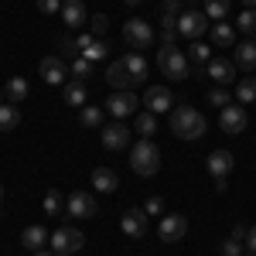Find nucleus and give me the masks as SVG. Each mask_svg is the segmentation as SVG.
<instances>
[{
    "instance_id": "f257e3e1",
    "label": "nucleus",
    "mask_w": 256,
    "mask_h": 256,
    "mask_svg": "<svg viewBox=\"0 0 256 256\" xmlns=\"http://www.w3.org/2000/svg\"><path fill=\"white\" fill-rule=\"evenodd\" d=\"M171 130L181 140H198L208 130V123H205V116L198 113L195 106H174L171 110Z\"/></svg>"
},
{
    "instance_id": "f03ea898",
    "label": "nucleus",
    "mask_w": 256,
    "mask_h": 256,
    "mask_svg": "<svg viewBox=\"0 0 256 256\" xmlns=\"http://www.w3.org/2000/svg\"><path fill=\"white\" fill-rule=\"evenodd\" d=\"M130 168H134L140 178L158 174V168H160V150L154 147V140H150V137H144L140 144H134V150H130Z\"/></svg>"
},
{
    "instance_id": "7ed1b4c3",
    "label": "nucleus",
    "mask_w": 256,
    "mask_h": 256,
    "mask_svg": "<svg viewBox=\"0 0 256 256\" xmlns=\"http://www.w3.org/2000/svg\"><path fill=\"white\" fill-rule=\"evenodd\" d=\"M158 68L168 76V79H174V82L188 79V55H181L174 44H168V48L158 52Z\"/></svg>"
},
{
    "instance_id": "20e7f679",
    "label": "nucleus",
    "mask_w": 256,
    "mask_h": 256,
    "mask_svg": "<svg viewBox=\"0 0 256 256\" xmlns=\"http://www.w3.org/2000/svg\"><path fill=\"white\" fill-rule=\"evenodd\" d=\"M82 246H86V236L79 229H72V226H62L58 232H52V253L55 256H72V253H79Z\"/></svg>"
},
{
    "instance_id": "39448f33",
    "label": "nucleus",
    "mask_w": 256,
    "mask_h": 256,
    "mask_svg": "<svg viewBox=\"0 0 256 256\" xmlns=\"http://www.w3.org/2000/svg\"><path fill=\"white\" fill-rule=\"evenodd\" d=\"M205 31H208V18H205L198 7L195 10H181V18H178V34H181V38L198 41Z\"/></svg>"
},
{
    "instance_id": "423d86ee",
    "label": "nucleus",
    "mask_w": 256,
    "mask_h": 256,
    "mask_svg": "<svg viewBox=\"0 0 256 256\" xmlns=\"http://www.w3.org/2000/svg\"><path fill=\"white\" fill-rule=\"evenodd\" d=\"M123 41H126L130 48H147V44L154 41V28L144 18H130L123 24Z\"/></svg>"
},
{
    "instance_id": "0eeeda50",
    "label": "nucleus",
    "mask_w": 256,
    "mask_h": 256,
    "mask_svg": "<svg viewBox=\"0 0 256 256\" xmlns=\"http://www.w3.org/2000/svg\"><path fill=\"white\" fill-rule=\"evenodd\" d=\"M246 123H250V113H246V106H226V110H218V126L226 130V134H242L246 130Z\"/></svg>"
},
{
    "instance_id": "6e6552de",
    "label": "nucleus",
    "mask_w": 256,
    "mask_h": 256,
    "mask_svg": "<svg viewBox=\"0 0 256 256\" xmlns=\"http://www.w3.org/2000/svg\"><path fill=\"white\" fill-rule=\"evenodd\" d=\"M65 212L76 216V218H92L99 212V205H96V198L89 195V192H72L68 202H65Z\"/></svg>"
},
{
    "instance_id": "1a4fd4ad",
    "label": "nucleus",
    "mask_w": 256,
    "mask_h": 256,
    "mask_svg": "<svg viewBox=\"0 0 256 256\" xmlns=\"http://www.w3.org/2000/svg\"><path fill=\"white\" fill-rule=\"evenodd\" d=\"M41 79L48 82V86H65V76H68V62L62 58V55H48V58H41Z\"/></svg>"
},
{
    "instance_id": "9d476101",
    "label": "nucleus",
    "mask_w": 256,
    "mask_h": 256,
    "mask_svg": "<svg viewBox=\"0 0 256 256\" xmlns=\"http://www.w3.org/2000/svg\"><path fill=\"white\" fill-rule=\"evenodd\" d=\"M137 106H140V99L130 92V89H123V92H113V96L106 99V110L113 113L116 120H123V116H134L137 113Z\"/></svg>"
},
{
    "instance_id": "9b49d317",
    "label": "nucleus",
    "mask_w": 256,
    "mask_h": 256,
    "mask_svg": "<svg viewBox=\"0 0 256 256\" xmlns=\"http://www.w3.org/2000/svg\"><path fill=\"white\" fill-rule=\"evenodd\" d=\"M120 229H123V236H130V239H144L147 236V212L144 208H126L123 218H120Z\"/></svg>"
},
{
    "instance_id": "f8f14e48",
    "label": "nucleus",
    "mask_w": 256,
    "mask_h": 256,
    "mask_svg": "<svg viewBox=\"0 0 256 256\" xmlns=\"http://www.w3.org/2000/svg\"><path fill=\"white\" fill-rule=\"evenodd\" d=\"M144 102H147V110H150L154 116H158V113H168V110H174V96H171L168 86H147Z\"/></svg>"
},
{
    "instance_id": "ddd939ff",
    "label": "nucleus",
    "mask_w": 256,
    "mask_h": 256,
    "mask_svg": "<svg viewBox=\"0 0 256 256\" xmlns=\"http://www.w3.org/2000/svg\"><path fill=\"white\" fill-rule=\"evenodd\" d=\"M184 232H188V218L178 216V212L164 216V218H160V226H158V236L164 239V242H178V239H184Z\"/></svg>"
},
{
    "instance_id": "4468645a",
    "label": "nucleus",
    "mask_w": 256,
    "mask_h": 256,
    "mask_svg": "<svg viewBox=\"0 0 256 256\" xmlns=\"http://www.w3.org/2000/svg\"><path fill=\"white\" fill-rule=\"evenodd\" d=\"M126 144H130V126H126L123 120L102 126V147H106V150H123Z\"/></svg>"
},
{
    "instance_id": "2eb2a0df",
    "label": "nucleus",
    "mask_w": 256,
    "mask_h": 256,
    "mask_svg": "<svg viewBox=\"0 0 256 256\" xmlns=\"http://www.w3.org/2000/svg\"><path fill=\"white\" fill-rule=\"evenodd\" d=\"M205 76L216 82V86H229V82L236 79V62H229V58H212L208 65H205Z\"/></svg>"
},
{
    "instance_id": "dca6fc26",
    "label": "nucleus",
    "mask_w": 256,
    "mask_h": 256,
    "mask_svg": "<svg viewBox=\"0 0 256 256\" xmlns=\"http://www.w3.org/2000/svg\"><path fill=\"white\" fill-rule=\"evenodd\" d=\"M76 44H79V55L89 62H99L110 55V44L106 41H92V34H82V38H76Z\"/></svg>"
},
{
    "instance_id": "f3484780",
    "label": "nucleus",
    "mask_w": 256,
    "mask_h": 256,
    "mask_svg": "<svg viewBox=\"0 0 256 256\" xmlns=\"http://www.w3.org/2000/svg\"><path fill=\"white\" fill-rule=\"evenodd\" d=\"M232 154L229 150H212L208 154V174L216 178V181H222V178H229V171H232Z\"/></svg>"
},
{
    "instance_id": "a211bd4d",
    "label": "nucleus",
    "mask_w": 256,
    "mask_h": 256,
    "mask_svg": "<svg viewBox=\"0 0 256 256\" xmlns=\"http://www.w3.org/2000/svg\"><path fill=\"white\" fill-rule=\"evenodd\" d=\"M62 20H65V28H82L89 14H86V4L82 0H65L62 4Z\"/></svg>"
},
{
    "instance_id": "6ab92c4d",
    "label": "nucleus",
    "mask_w": 256,
    "mask_h": 256,
    "mask_svg": "<svg viewBox=\"0 0 256 256\" xmlns=\"http://www.w3.org/2000/svg\"><path fill=\"white\" fill-rule=\"evenodd\" d=\"M106 82H110L116 92H123V89H134V79H130V72H126L123 58H116L110 68H106Z\"/></svg>"
},
{
    "instance_id": "aec40b11",
    "label": "nucleus",
    "mask_w": 256,
    "mask_h": 256,
    "mask_svg": "<svg viewBox=\"0 0 256 256\" xmlns=\"http://www.w3.org/2000/svg\"><path fill=\"white\" fill-rule=\"evenodd\" d=\"M236 68H242L246 76H253V72H256V44H253V41L236 44Z\"/></svg>"
},
{
    "instance_id": "412c9836",
    "label": "nucleus",
    "mask_w": 256,
    "mask_h": 256,
    "mask_svg": "<svg viewBox=\"0 0 256 256\" xmlns=\"http://www.w3.org/2000/svg\"><path fill=\"white\" fill-rule=\"evenodd\" d=\"M92 188L102 192V195H113V192L120 188V178L113 174L110 168H96V171H92Z\"/></svg>"
},
{
    "instance_id": "4be33fe9",
    "label": "nucleus",
    "mask_w": 256,
    "mask_h": 256,
    "mask_svg": "<svg viewBox=\"0 0 256 256\" xmlns=\"http://www.w3.org/2000/svg\"><path fill=\"white\" fill-rule=\"evenodd\" d=\"M123 65H126V72H130L134 86L147 82V62H144V55H140V52H130V55H123Z\"/></svg>"
},
{
    "instance_id": "5701e85b",
    "label": "nucleus",
    "mask_w": 256,
    "mask_h": 256,
    "mask_svg": "<svg viewBox=\"0 0 256 256\" xmlns=\"http://www.w3.org/2000/svg\"><path fill=\"white\" fill-rule=\"evenodd\" d=\"M212 41L218 48H236V28L229 20H216L212 24Z\"/></svg>"
},
{
    "instance_id": "b1692460",
    "label": "nucleus",
    "mask_w": 256,
    "mask_h": 256,
    "mask_svg": "<svg viewBox=\"0 0 256 256\" xmlns=\"http://www.w3.org/2000/svg\"><path fill=\"white\" fill-rule=\"evenodd\" d=\"M44 242H48V232H44L41 226H28V229L20 232V246H24V250H31V253L41 250Z\"/></svg>"
},
{
    "instance_id": "393cba45",
    "label": "nucleus",
    "mask_w": 256,
    "mask_h": 256,
    "mask_svg": "<svg viewBox=\"0 0 256 256\" xmlns=\"http://www.w3.org/2000/svg\"><path fill=\"white\" fill-rule=\"evenodd\" d=\"M86 99H89V92H86V82H65V102H68V106H86Z\"/></svg>"
},
{
    "instance_id": "a878e982",
    "label": "nucleus",
    "mask_w": 256,
    "mask_h": 256,
    "mask_svg": "<svg viewBox=\"0 0 256 256\" xmlns=\"http://www.w3.org/2000/svg\"><path fill=\"white\" fill-rule=\"evenodd\" d=\"M20 123V113H18V106L14 102H4L0 106V134H7V130H14Z\"/></svg>"
},
{
    "instance_id": "bb28decb",
    "label": "nucleus",
    "mask_w": 256,
    "mask_h": 256,
    "mask_svg": "<svg viewBox=\"0 0 256 256\" xmlns=\"http://www.w3.org/2000/svg\"><path fill=\"white\" fill-rule=\"evenodd\" d=\"M236 99L239 102H256V76H242L236 82Z\"/></svg>"
},
{
    "instance_id": "cd10ccee",
    "label": "nucleus",
    "mask_w": 256,
    "mask_h": 256,
    "mask_svg": "<svg viewBox=\"0 0 256 256\" xmlns=\"http://www.w3.org/2000/svg\"><path fill=\"white\" fill-rule=\"evenodd\" d=\"M4 92H7V99H10V102H24V99H28V92H31V86L20 79V76H14V79L7 82V89H4Z\"/></svg>"
},
{
    "instance_id": "c85d7f7f",
    "label": "nucleus",
    "mask_w": 256,
    "mask_h": 256,
    "mask_svg": "<svg viewBox=\"0 0 256 256\" xmlns=\"http://www.w3.org/2000/svg\"><path fill=\"white\" fill-rule=\"evenodd\" d=\"M205 18L208 20H226L229 18V0H205Z\"/></svg>"
},
{
    "instance_id": "c756f323",
    "label": "nucleus",
    "mask_w": 256,
    "mask_h": 256,
    "mask_svg": "<svg viewBox=\"0 0 256 256\" xmlns=\"http://www.w3.org/2000/svg\"><path fill=\"white\" fill-rule=\"evenodd\" d=\"M134 130H137L140 137H154V134H158V120H154V113H150V110H147V113H140Z\"/></svg>"
},
{
    "instance_id": "7c9ffc66",
    "label": "nucleus",
    "mask_w": 256,
    "mask_h": 256,
    "mask_svg": "<svg viewBox=\"0 0 256 256\" xmlns=\"http://www.w3.org/2000/svg\"><path fill=\"white\" fill-rule=\"evenodd\" d=\"M188 58L195 62V65H208V62H212V48H208V44H202V41H192Z\"/></svg>"
},
{
    "instance_id": "2f4dec72",
    "label": "nucleus",
    "mask_w": 256,
    "mask_h": 256,
    "mask_svg": "<svg viewBox=\"0 0 256 256\" xmlns=\"http://www.w3.org/2000/svg\"><path fill=\"white\" fill-rule=\"evenodd\" d=\"M44 212H48V216H62V212H65V198H62V192L52 188V192L44 195Z\"/></svg>"
},
{
    "instance_id": "473e14b6",
    "label": "nucleus",
    "mask_w": 256,
    "mask_h": 256,
    "mask_svg": "<svg viewBox=\"0 0 256 256\" xmlns=\"http://www.w3.org/2000/svg\"><path fill=\"white\" fill-rule=\"evenodd\" d=\"M79 123L82 126H99V123H102V110H99V106H82Z\"/></svg>"
},
{
    "instance_id": "72a5a7b5",
    "label": "nucleus",
    "mask_w": 256,
    "mask_h": 256,
    "mask_svg": "<svg viewBox=\"0 0 256 256\" xmlns=\"http://www.w3.org/2000/svg\"><path fill=\"white\" fill-rule=\"evenodd\" d=\"M208 102H212V106H216V110H226V106H229V89H222V86H216V89H208Z\"/></svg>"
},
{
    "instance_id": "f704fd0d",
    "label": "nucleus",
    "mask_w": 256,
    "mask_h": 256,
    "mask_svg": "<svg viewBox=\"0 0 256 256\" xmlns=\"http://www.w3.org/2000/svg\"><path fill=\"white\" fill-rule=\"evenodd\" d=\"M236 28L242 34H256V10H242L239 20H236Z\"/></svg>"
},
{
    "instance_id": "c9c22d12",
    "label": "nucleus",
    "mask_w": 256,
    "mask_h": 256,
    "mask_svg": "<svg viewBox=\"0 0 256 256\" xmlns=\"http://www.w3.org/2000/svg\"><path fill=\"white\" fill-rule=\"evenodd\" d=\"M68 72H72V76H76V79H86V76H89V72H92V62L89 58H72V65H68Z\"/></svg>"
},
{
    "instance_id": "e433bc0d",
    "label": "nucleus",
    "mask_w": 256,
    "mask_h": 256,
    "mask_svg": "<svg viewBox=\"0 0 256 256\" xmlns=\"http://www.w3.org/2000/svg\"><path fill=\"white\" fill-rule=\"evenodd\" d=\"M222 256H242V239H226L222 242Z\"/></svg>"
},
{
    "instance_id": "4c0bfd02",
    "label": "nucleus",
    "mask_w": 256,
    "mask_h": 256,
    "mask_svg": "<svg viewBox=\"0 0 256 256\" xmlns=\"http://www.w3.org/2000/svg\"><path fill=\"white\" fill-rule=\"evenodd\" d=\"M58 48H62V55H65V62H68V58H76V55H79V44H76L72 38H58Z\"/></svg>"
},
{
    "instance_id": "58836bf2",
    "label": "nucleus",
    "mask_w": 256,
    "mask_h": 256,
    "mask_svg": "<svg viewBox=\"0 0 256 256\" xmlns=\"http://www.w3.org/2000/svg\"><path fill=\"white\" fill-rule=\"evenodd\" d=\"M144 212H147V216H160V212H164V198H160V195L147 198V205H144Z\"/></svg>"
},
{
    "instance_id": "ea45409f",
    "label": "nucleus",
    "mask_w": 256,
    "mask_h": 256,
    "mask_svg": "<svg viewBox=\"0 0 256 256\" xmlns=\"http://www.w3.org/2000/svg\"><path fill=\"white\" fill-rule=\"evenodd\" d=\"M41 14H62V0H38Z\"/></svg>"
},
{
    "instance_id": "a19ab883",
    "label": "nucleus",
    "mask_w": 256,
    "mask_h": 256,
    "mask_svg": "<svg viewBox=\"0 0 256 256\" xmlns=\"http://www.w3.org/2000/svg\"><path fill=\"white\" fill-rule=\"evenodd\" d=\"M89 24H92V31H96V34H102V31L110 28V18H106V14H92V20H89Z\"/></svg>"
},
{
    "instance_id": "79ce46f5",
    "label": "nucleus",
    "mask_w": 256,
    "mask_h": 256,
    "mask_svg": "<svg viewBox=\"0 0 256 256\" xmlns=\"http://www.w3.org/2000/svg\"><path fill=\"white\" fill-rule=\"evenodd\" d=\"M246 246H250V250H253V253H256V226H253V229H250V232H246Z\"/></svg>"
},
{
    "instance_id": "37998d69",
    "label": "nucleus",
    "mask_w": 256,
    "mask_h": 256,
    "mask_svg": "<svg viewBox=\"0 0 256 256\" xmlns=\"http://www.w3.org/2000/svg\"><path fill=\"white\" fill-rule=\"evenodd\" d=\"M246 4V10H256V0H242Z\"/></svg>"
},
{
    "instance_id": "c03bdc74",
    "label": "nucleus",
    "mask_w": 256,
    "mask_h": 256,
    "mask_svg": "<svg viewBox=\"0 0 256 256\" xmlns=\"http://www.w3.org/2000/svg\"><path fill=\"white\" fill-rule=\"evenodd\" d=\"M31 256H55V253H44V250H34Z\"/></svg>"
},
{
    "instance_id": "a18cd8bd",
    "label": "nucleus",
    "mask_w": 256,
    "mask_h": 256,
    "mask_svg": "<svg viewBox=\"0 0 256 256\" xmlns=\"http://www.w3.org/2000/svg\"><path fill=\"white\" fill-rule=\"evenodd\" d=\"M126 4H130V7H137V4H140V0H126Z\"/></svg>"
},
{
    "instance_id": "49530a36",
    "label": "nucleus",
    "mask_w": 256,
    "mask_h": 256,
    "mask_svg": "<svg viewBox=\"0 0 256 256\" xmlns=\"http://www.w3.org/2000/svg\"><path fill=\"white\" fill-rule=\"evenodd\" d=\"M0 202H4V184H0Z\"/></svg>"
},
{
    "instance_id": "de8ad7c7",
    "label": "nucleus",
    "mask_w": 256,
    "mask_h": 256,
    "mask_svg": "<svg viewBox=\"0 0 256 256\" xmlns=\"http://www.w3.org/2000/svg\"><path fill=\"white\" fill-rule=\"evenodd\" d=\"M4 96H7V92H0V99H4ZM0 106H4V102H0Z\"/></svg>"
},
{
    "instance_id": "09e8293b",
    "label": "nucleus",
    "mask_w": 256,
    "mask_h": 256,
    "mask_svg": "<svg viewBox=\"0 0 256 256\" xmlns=\"http://www.w3.org/2000/svg\"><path fill=\"white\" fill-rule=\"evenodd\" d=\"M164 4H178V0H164Z\"/></svg>"
},
{
    "instance_id": "8fccbe9b",
    "label": "nucleus",
    "mask_w": 256,
    "mask_h": 256,
    "mask_svg": "<svg viewBox=\"0 0 256 256\" xmlns=\"http://www.w3.org/2000/svg\"><path fill=\"white\" fill-rule=\"evenodd\" d=\"M250 256H256V253H250Z\"/></svg>"
}]
</instances>
